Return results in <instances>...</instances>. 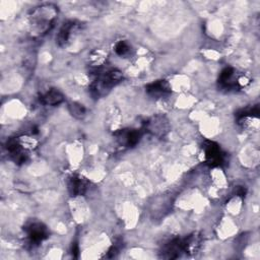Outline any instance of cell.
<instances>
[{
  "instance_id": "cell-3",
  "label": "cell",
  "mask_w": 260,
  "mask_h": 260,
  "mask_svg": "<svg viewBox=\"0 0 260 260\" xmlns=\"http://www.w3.org/2000/svg\"><path fill=\"white\" fill-rule=\"evenodd\" d=\"M24 231L26 233L27 241L30 245H38L42 241L47 239L49 236L47 226L39 221H34L28 223L24 228Z\"/></svg>"
},
{
  "instance_id": "cell-9",
  "label": "cell",
  "mask_w": 260,
  "mask_h": 260,
  "mask_svg": "<svg viewBox=\"0 0 260 260\" xmlns=\"http://www.w3.org/2000/svg\"><path fill=\"white\" fill-rule=\"evenodd\" d=\"M146 91L153 98H160L171 93V85L167 80H156L146 86Z\"/></svg>"
},
{
  "instance_id": "cell-17",
  "label": "cell",
  "mask_w": 260,
  "mask_h": 260,
  "mask_svg": "<svg viewBox=\"0 0 260 260\" xmlns=\"http://www.w3.org/2000/svg\"><path fill=\"white\" fill-rule=\"evenodd\" d=\"M71 253H72V256L77 258L78 257V253H79V248H78V245L76 243H72V248H71Z\"/></svg>"
},
{
  "instance_id": "cell-14",
  "label": "cell",
  "mask_w": 260,
  "mask_h": 260,
  "mask_svg": "<svg viewBox=\"0 0 260 260\" xmlns=\"http://www.w3.org/2000/svg\"><path fill=\"white\" fill-rule=\"evenodd\" d=\"M68 109H69V112L72 116H74L75 118H78V119H81L84 117L85 115V108L78 104V103H71L68 105Z\"/></svg>"
},
{
  "instance_id": "cell-10",
  "label": "cell",
  "mask_w": 260,
  "mask_h": 260,
  "mask_svg": "<svg viewBox=\"0 0 260 260\" xmlns=\"http://www.w3.org/2000/svg\"><path fill=\"white\" fill-rule=\"evenodd\" d=\"M87 189V181L80 176H72L68 181V191L71 196H80Z\"/></svg>"
},
{
  "instance_id": "cell-18",
  "label": "cell",
  "mask_w": 260,
  "mask_h": 260,
  "mask_svg": "<svg viewBox=\"0 0 260 260\" xmlns=\"http://www.w3.org/2000/svg\"><path fill=\"white\" fill-rule=\"evenodd\" d=\"M236 193H237V195H239V196H245V194H246V189H245L244 187H242V186H238V187L236 188Z\"/></svg>"
},
{
  "instance_id": "cell-4",
  "label": "cell",
  "mask_w": 260,
  "mask_h": 260,
  "mask_svg": "<svg viewBox=\"0 0 260 260\" xmlns=\"http://www.w3.org/2000/svg\"><path fill=\"white\" fill-rule=\"evenodd\" d=\"M203 149L205 152V160L209 166L217 167L224 161V153L217 143L213 141H205Z\"/></svg>"
},
{
  "instance_id": "cell-5",
  "label": "cell",
  "mask_w": 260,
  "mask_h": 260,
  "mask_svg": "<svg viewBox=\"0 0 260 260\" xmlns=\"http://www.w3.org/2000/svg\"><path fill=\"white\" fill-rule=\"evenodd\" d=\"M146 129L152 135L157 137L165 136L170 130V124L168 119L165 116H153L148 122L146 123Z\"/></svg>"
},
{
  "instance_id": "cell-12",
  "label": "cell",
  "mask_w": 260,
  "mask_h": 260,
  "mask_svg": "<svg viewBox=\"0 0 260 260\" xmlns=\"http://www.w3.org/2000/svg\"><path fill=\"white\" fill-rule=\"evenodd\" d=\"M75 26H76V24L74 21H67L61 26V28L57 35V38H56L57 44L59 46H64L67 44V42L71 36V32L75 28Z\"/></svg>"
},
{
  "instance_id": "cell-6",
  "label": "cell",
  "mask_w": 260,
  "mask_h": 260,
  "mask_svg": "<svg viewBox=\"0 0 260 260\" xmlns=\"http://www.w3.org/2000/svg\"><path fill=\"white\" fill-rule=\"evenodd\" d=\"M185 252L184 251V242L183 239L181 238H174L171 241H169L168 243H166L161 250H160V254L162 258H167V259H175L180 257L181 253Z\"/></svg>"
},
{
  "instance_id": "cell-2",
  "label": "cell",
  "mask_w": 260,
  "mask_h": 260,
  "mask_svg": "<svg viewBox=\"0 0 260 260\" xmlns=\"http://www.w3.org/2000/svg\"><path fill=\"white\" fill-rule=\"evenodd\" d=\"M123 78L121 71L117 69L108 70L102 74H98L95 79L90 85V92L93 96L100 98L102 94H105L113 86L118 84Z\"/></svg>"
},
{
  "instance_id": "cell-1",
  "label": "cell",
  "mask_w": 260,
  "mask_h": 260,
  "mask_svg": "<svg viewBox=\"0 0 260 260\" xmlns=\"http://www.w3.org/2000/svg\"><path fill=\"white\" fill-rule=\"evenodd\" d=\"M56 15V7L51 4L37 7L29 16V24L31 30L38 35L46 34L53 26Z\"/></svg>"
},
{
  "instance_id": "cell-15",
  "label": "cell",
  "mask_w": 260,
  "mask_h": 260,
  "mask_svg": "<svg viewBox=\"0 0 260 260\" xmlns=\"http://www.w3.org/2000/svg\"><path fill=\"white\" fill-rule=\"evenodd\" d=\"M129 51H130V46L125 41H120L115 46V52L119 56H125L129 53Z\"/></svg>"
},
{
  "instance_id": "cell-8",
  "label": "cell",
  "mask_w": 260,
  "mask_h": 260,
  "mask_svg": "<svg viewBox=\"0 0 260 260\" xmlns=\"http://www.w3.org/2000/svg\"><path fill=\"white\" fill-rule=\"evenodd\" d=\"M118 140L121 144L124 146L132 147L135 146L141 137V132L136 129H130V130H122L117 133Z\"/></svg>"
},
{
  "instance_id": "cell-7",
  "label": "cell",
  "mask_w": 260,
  "mask_h": 260,
  "mask_svg": "<svg viewBox=\"0 0 260 260\" xmlns=\"http://www.w3.org/2000/svg\"><path fill=\"white\" fill-rule=\"evenodd\" d=\"M6 148L10 157L15 164H22L26 160L27 153L25 151V148L19 142L18 138L9 139L6 144Z\"/></svg>"
},
{
  "instance_id": "cell-13",
  "label": "cell",
  "mask_w": 260,
  "mask_h": 260,
  "mask_svg": "<svg viewBox=\"0 0 260 260\" xmlns=\"http://www.w3.org/2000/svg\"><path fill=\"white\" fill-rule=\"evenodd\" d=\"M64 100L63 94L56 88H52L48 90L44 95L41 96V102L44 105H49V106H57L61 104Z\"/></svg>"
},
{
  "instance_id": "cell-16",
  "label": "cell",
  "mask_w": 260,
  "mask_h": 260,
  "mask_svg": "<svg viewBox=\"0 0 260 260\" xmlns=\"http://www.w3.org/2000/svg\"><path fill=\"white\" fill-rule=\"evenodd\" d=\"M118 244H119V243H118ZM118 244H114V245L110 248V250L108 251V256H107V257L112 258V257H115V256L119 253L120 246H119Z\"/></svg>"
},
{
  "instance_id": "cell-11",
  "label": "cell",
  "mask_w": 260,
  "mask_h": 260,
  "mask_svg": "<svg viewBox=\"0 0 260 260\" xmlns=\"http://www.w3.org/2000/svg\"><path fill=\"white\" fill-rule=\"evenodd\" d=\"M218 82L222 87L233 88L239 84V79L235 76V70L231 67H226L220 72Z\"/></svg>"
}]
</instances>
